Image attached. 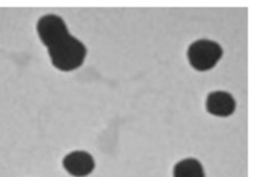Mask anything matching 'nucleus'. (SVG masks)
I'll use <instances>...</instances> for the list:
<instances>
[{
    "label": "nucleus",
    "mask_w": 254,
    "mask_h": 177,
    "mask_svg": "<svg viewBox=\"0 0 254 177\" xmlns=\"http://www.w3.org/2000/svg\"><path fill=\"white\" fill-rule=\"evenodd\" d=\"M47 53L55 68L62 72H70L83 65L87 58L88 49L83 42L69 33L47 48Z\"/></svg>",
    "instance_id": "1"
},
{
    "label": "nucleus",
    "mask_w": 254,
    "mask_h": 177,
    "mask_svg": "<svg viewBox=\"0 0 254 177\" xmlns=\"http://www.w3.org/2000/svg\"><path fill=\"white\" fill-rule=\"evenodd\" d=\"M174 177H205V171L195 158H186L175 165L173 170Z\"/></svg>",
    "instance_id": "6"
},
{
    "label": "nucleus",
    "mask_w": 254,
    "mask_h": 177,
    "mask_svg": "<svg viewBox=\"0 0 254 177\" xmlns=\"http://www.w3.org/2000/svg\"><path fill=\"white\" fill-rule=\"evenodd\" d=\"M222 46L213 40L198 39L188 48V60L190 66L198 71H208L217 65L223 57Z\"/></svg>",
    "instance_id": "2"
},
{
    "label": "nucleus",
    "mask_w": 254,
    "mask_h": 177,
    "mask_svg": "<svg viewBox=\"0 0 254 177\" xmlns=\"http://www.w3.org/2000/svg\"><path fill=\"white\" fill-rule=\"evenodd\" d=\"M62 164L67 174L73 177H88L95 168L94 157L85 151H73L67 153Z\"/></svg>",
    "instance_id": "4"
},
{
    "label": "nucleus",
    "mask_w": 254,
    "mask_h": 177,
    "mask_svg": "<svg viewBox=\"0 0 254 177\" xmlns=\"http://www.w3.org/2000/svg\"><path fill=\"white\" fill-rule=\"evenodd\" d=\"M205 107L208 113L212 116L228 118L234 114L237 103L231 93L226 91H214L208 94Z\"/></svg>",
    "instance_id": "5"
},
{
    "label": "nucleus",
    "mask_w": 254,
    "mask_h": 177,
    "mask_svg": "<svg viewBox=\"0 0 254 177\" xmlns=\"http://www.w3.org/2000/svg\"><path fill=\"white\" fill-rule=\"evenodd\" d=\"M36 33L47 49L70 33L64 19L54 13L46 14L37 20Z\"/></svg>",
    "instance_id": "3"
}]
</instances>
